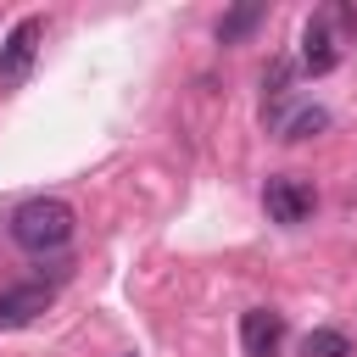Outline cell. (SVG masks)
Instances as JSON below:
<instances>
[{
  "mask_svg": "<svg viewBox=\"0 0 357 357\" xmlns=\"http://www.w3.org/2000/svg\"><path fill=\"white\" fill-rule=\"evenodd\" d=\"M73 206L61 201V195H33V201H22L17 212H11V240L22 245V251H33V257H45V251H61L67 240H73Z\"/></svg>",
  "mask_w": 357,
  "mask_h": 357,
  "instance_id": "obj_1",
  "label": "cell"
},
{
  "mask_svg": "<svg viewBox=\"0 0 357 357\" xmlns=\"http://www.w3.org/2000/svg\"><path fill=\"white\" fill-rule=\"evenodd\" d=\"M262 206H268V218H273L279 229H301V223L312 218L318 195H312V184H301L296 173H273V178L262 184Z\"/></svg>",
  "mask_w": 357,
  "mask_h": 357,
  "instance_id": "obj_2",
  "label": "cell"
},
{
  "mask_svg": "<svg viewBox=\"0 0 357 357\" xmlns=\"http://www.w3.org/2000/svg\"><path fill=\"white\" fill-rule=\"evenodd\" d=\"M39 39H45V17H22V22L6 33V45H0V95H11V89L33 73Z\"/></svg>",
  "mask_w": 357,
  "mask_h": 357,
  "instance_id": "obj_3",
  "label": "cell"
},
{
  "mask_svg": "<svg viewBox=\"0 0 357 357\" xmlns=\"http://www.w3.org/2000/svg\"><path fill=\"white\" fill-rule=\"evenodd\" d=\"M240 346H245V357H279V346H284V318L268 312V307H251V312L240 318Z\"/></svg>",
  "mask_w": 357,
  "mask_h": 357,
  "instance_id": "obj_4",
  "label": "cell"
},
{
  "mask_svg": "<svg viewBox=\"0 0 357 357\" xmlns=\"http://www.w3.org/2000/svg\"><path fill=\"white\" fill-rule=\"evenodd\" d=\"M50 307V284H11L0 290V329H22Z\"/></svg>",
  "mask_w": 357,
  "mask_h": 357,
  "instance_id": "obj_5",
  "label": "cell"
},
{
  "mask_svg": "<svg viewBox=\"0 0 357 357\" xmlns=\"http://www.w3.org/2000/svg\"><path fill=\"white\" fill-rule=\"evenodd\" d=\"M335 61H340L335 33H329V22H324V17H312V22L301 28V67H307V73H329Z\"/></svg>",
  "mask_w": 357,
  "mask_h": 357,
  "instance_id": "obj_6",
  "label": "cell"
},
{
  "mask_svg": "<svg viewBox=\"0 0 357 357\" xmlns=\"http://www.w3.org/2000/svg\"><path fill=\"white\" fill-rule=\"evenodd\" d=\"M262 17H268V6H257V0H251V6H234V11L218 22V39H223V45H240V39H245Z\"/></svg>",
  "mask_w": 357,
  "mask_h": 357,
  "instance_id": "obj_7",
  "label": "cell"
},
{
  "mask_svg": "<svg viewBox=\"0 0 357 357\" xmlns=\"http://www.w3.org/2000/svg\"><path fill=\"white\" fill-rule=\"evenodd\" d=\"M318 128H329V112H324V106H296V112L279 123V139H307V134H318Z\"/></svg>",
  "mask_w": 357,
  "mask_h": 357,
  "instance_id": "obj_8",
  "label": "cell"
},
{
  "mask_svg": "<svg viewBox=\"0 0 357 357\" xmlns=\"http://www.w3.org/2000/svg\"><path fill=\"white\" fill-rule=\"evenodd\" d=\"M301 357H351V340L340 329H312L301 340Z\"/></svg>",
  "mask_w": 357,
  "mask_h": 357,
  "instance_id": "obj_9",
  "label": "cell"
},
{
  "mask_svg": "<svg viewBox=\"0 0 357 357\" xmlns=\"http://www.w3.org/2000/svg\"><path fill=\"white\" fill-rule=\"evenodd\" d=\"M128 357H134V351H128Z\"/></svg>",
  "mask_w": 357,
  "mask_h": 357,
  "instance_id": "obj_10",
  "label": "cell"
}]
</instances>
